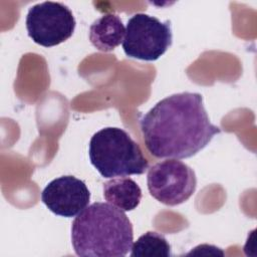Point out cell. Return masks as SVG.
I'll return each instance as SVG.
<instances>
[{
  "label": "cell",
  "instance_id": "8",
  "mask_svg": "<svg viewBox=\"0 0 257 257\" xmlns=\"http://www.w3.org/2000/svg\"><path fill=\"white\" fill-rule=\"evenodd\" d=\"M125 28L118 15L107 13L97 18L89 27V40L100 51L108 52L117 47L124 38Z\"/></svg>",
  "mask_w": 257,
  "mask_h": 257
},
{
  "label": "cell",
  "instance_id": "1",
  "mask_svg": "<svg viewBox=\"0 0 257 257\" xmlns=\"http://www.w3.org/2000/svg\"><path fill=\"white\" fill-rule=\"evenodd\" d=\"M148 151L159 159H187L195 156L221 133L210 121L197 92H181L157 102L140 119Z\"/></svg>",
  "mask_w": 257,
  "mask_h": 257
},
{
  "label": "cell",
  "instance_id": "7",
  "mask_svg": "<svg viewBox=\"0 0 257 257\" xmlns=\"http://www.w3.org/2000/svg\"><path fill=\"white\" fill-rule=\"evenodd\" d=\"M41 200L53 214L71 218L88 206L90 192L83 181L73 176H61L48 183L41 193Z\"/></svg>",
  "mask_w": 257,
  "mask_h": 257
},
{
  "label": "cell",
  "instance_id": "6",
  "mask_svg": "<svg viewBox=\"0 0 257 257\" xmlns=\"http://www.w3.org/2000/svg\"><path fill=\"white\" fill-rule=\"evenodd\" d=\"M25 24L28 36L36 44L52 47L72 36L76 22L66 5L46 1L29 8Z\"/></svg>",
  "mask_w": 257,
  "mask_h": 257
},
{
  "label": "cell",
  "instance_id": "2",
  "mask_svg": "<svg viewBox=\"0 0 257 257\" xmlns=\"http://www.w3.org/2000/svg\"><path fill=\"white\" fill-rule=\"evenodd\" d=\"M133 241L128 217L109 203L87 206L71 225V242L78 256L122 257L132 249Z\"/></svg>",
  "mask_w": 257,
  "mask_h": 257
},
{
  "label": "cell",
  "instance_id": "10",
  "mask_svg": "<svg viewBox=\"0 0 257 257\" xmlns=\"http://www.w3.org/2000/svg\"><path fill=\"white\" fill-rule=\"evenodd\" d=\"M132 257H170L171 245L167 241L164 235L155 232L148 231L133 244Z\"/></svg>",
  "mask_w": 257,
  "mask_h": 257
},
{
  "label": "cell",
  "instance_id": "9",
  "mask_svg": "<svg viewBox=\"0 0 257 257\" xmlns=\"http://www.w3.org/2000/svg\"><path fill=\"white\" fill-rule=\"evenodd\" d=\"M142 190L131 178H112L103 184V197L123 212L135 210L141 203Z\"/></svg>",
  "mask_w": 257,
  "mask_h": 257
},
{
  "label": "cell",
  "instance_id": "4",
  "mask_svg": "<svg viewBox=\"0 0 257 257\" xmlns=\"http://www.w3.org/2000/svg\"><path fill=\"white\" fill-rule=\"evenodd\" d=\"M171 21L145 13L133 15L125 27L122 48L126 56L145 61L159 59L172 45Z\"/></svg>",
  "mask_w": 257,
  "mask_h": 257
},
{
  "label": "cell",
  "instance_id": "5",
  "mask_svg": "<svg viewBox=\"0 0 257 257\" xmlns=\"http://www.w3.org/2000/svg\"><path fill=\"white\" fill-rule=\"evenodd\" d=\"M148 190L152 197L167 206H177L189 200L196 191L194 170L176 159L159 162L149 169Z\"/></svg>",
  "mask_w": 257,
  "mask_h": 257
},
{
  "label": "cell",
  "instance_id": "3",
  "mask_svg": "<svg viewBox=\"0 0 257 257\" xmlns=\"http://www.w3.org/2000/svg\"><path fill=\"white\" fill-rule=\"evenodd\" d=\"M88 156L91 165L104 178L142 175L149 162L138 143L119 127H104L90 139Z\"/></svg>",
  "mask_w": 257,
  "mask_h": 257
}]
</instances>
